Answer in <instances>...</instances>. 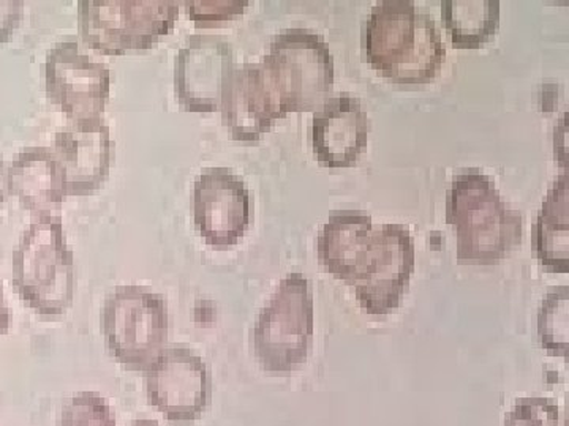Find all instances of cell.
Masks as SVG:
<instances>
[{"instance_id":"1","label":"cell","mask_w":569,"mask_h":426,"mask_svg":"<svg viewBox=\"0 0 569 426\" xmlns=\"http://www.w3.org/2000/svg\"><path fill=\"white\" fill-rule=\"evenodd\" d=\"M361 48L366 62L399 85L430 84L447 59L436 21L411 0L377 3L362 26Z\"/></svg>"},{"instance_id":"2","label":"cell","mask_w":569,"mask_h":426,"mask_svg":"<svg viewBox=\"0 0 569 426\" xmlns=\"http://www.w3.org/2000/svg\"><path fill=\"white\" fill-rule=\"evenodd\" d=\"M447 222L458 237L459 264H497L522 244V215L503 203L496 183L479 170L452 179Z\"/></svg>"},{"instance_id":"3","label":"cell","mask_w":569,"mask_h":426,"mask_svg":"<svg viewBox=\"0 0 569 426\" xmlns=\"http://www.w3.org/2000/svg\"><path fill=\"white\" fill-rule=\"evenodd\" d=\"M13 286L41 316H62L74 297V254L62 220L39 215L13 253Z\"/></svg>"},{"instance_id":"4","label":"cell","mask_w":569,"mask_h":426,"mask_svg":"<svg viewBox=\"0 0 569 426\" xmlns=\"http://www.w3.org/2000/svg\"><path fill=\"white\" fill-rule=\"evenodd\" d=\"M313 313L309 280L299 272L284 276L252 332L254 357L264 372L288 375L305 366L313 345Z\"/></svg>"},{"instance_id":"5","label":"cell","mask_w":569,"mask_h":426,"mask_svg":"<svg viewBox=\"0 0 569 426\" xmlns=\"http://www.w3.org/2000/svg\"><path fill=\"white\" fill-rule=\"evenodd\" d=\"M261 67L287 115L320 111L332 97L335 58L316 31L284 29L272 41Z\"/></svg>"},{"instance_id":"6","label":"cell","mask_w":569,"mask_h":426,"mask_svg":"<svg viewBox=\"0 0 569 426\" xmlns=\"http://www.w3.org/2000/svg\"><path fill=\"white\" fill-rule=\"evenodd\" d=\"M176 0H81L78 31L82 43L103 55L151 50L173 31Z\"/></svg>"},{"instance_id":"7","label":"cell","mask_w":569,"mask_h":426,"mask_svg":"<svg viewBox=\"0 0 569 426\" xmlns=\"http://www.w3.org/2000/svg\"><path fill=\"white\" fill-rule=\"evenodd\" d=\"M102 331L108 353L122 368L146 372L167 346V301L144 286H118L104 298Z\"/></svg>"},{"instance_id":"8","label":"cell","mask_w":569,"mask_h":426,"mask_svg":"<svg viewBox=\"0 0 569 426\" xmlns=\"http://www.w3.org/2000/svg\"><path fill=\"white\" fill-rule=\"evenodd\" d=\"M144 373L149 405L170 422L198 420L211 405V373L203 357L189 347H164Z\"/></svg>"},{"instance_id":"9","label":"cell","mask_w":569,"mask_h":426,"mask_svg":"<svg viewBox=\"0 0 569 426\" xmlns=\"http://www.w3.org/2000/svg\"><path fill=\"white\" fill-rule=\"evenodd\" d=\"M44 85L51 103L71 122L102 118L111 91V73L104 63L82 54L74 41L51 48L44 62Z\"/></svg>"},{"instance_id":"10","label":"cell","mask_w":569,"mask_h":426,"mask_svg":"<svg viewBox=\"0 0 569 426\" xmlns=\"http://www.w3.org/2000/svg\"><path fill=\"white\" fill-rule=\"evenodd\" d=\"M194 227L217 250L238 245L250 226L252 201L241 178L227 168H209L193 186Z\"/></svg>"},{"instance_id":"11","label":"cell","mask_w":569,"mask_h":426,"mask_svg":"<svg viewBox=\"0 0 569 426\" xmlns=\"http://www.w3.org/2000/svg\"><path fill=\"white\" fill-rule=\"evenodd\" d=\"M234 70L233 47L219 37H190L174 62L176 100L187 112H216Z\"/></svg>"},{"instance_id":"12","label":"cell","mask_w":569,"mask_h":426,"mask_svg":"<svg viewBox=\"0 0 569 426\" xmlns=\"http://www.w3.org/2000/svg\"><path fill=\"white\" fill-rule=\"evenodd\" d=\"M417 254L410 231L388 223L377 230V256L353 287L358 304L369 315L383 316L399 308L410 286Z\"/></svg>"},{"instance_id":"13","label":"cell","mask_w":569,"mask_h":426,"mask_svg":"<svg viewBox=\"0 0 569 426\" xmlns=\"http://www.w3.org/2000/svg\"><path fill=\"white\" fill-rule=\"evenodd\" d=\"M222 122L234 141L257 142L287 118L261 63L234 67L222 92Z\"/></svg>"},{"instance_id":"14","label":"cell","mask_w":569,"mask_h":426,"mask_svg":"<svg viewBox=\"0 0 569 426\" xmlns=\"http://www.w3.org/2000/svg\"><path fill=\"white\" fill-rule=\"evenodd\" d=\"M56 155L63 168L69 197L91 196L110 175L114 141L102 118L71 122L56 134Z\"/></svg>"},{"instance_id":"15","label":"cell","mask_w":569,"mask_h":426,"mask_svg":"<svg viewBox=\"0 0 569 426\" xmlns=\"http://www.w3.org/2000/svg\"><path fill=\"white\" fill-rule=\"evenodd\" d=\"M370 121L359 99L337 93L313 114L312 148L318 164L329 170L353 168L369 144Z\"/></svg>"},{"instance_id":"16","label":"cell","mask_w":569,"mask_h":426,"mask_svg":"<svg viewBox=\"0 0 569 426\" xmlns=\"http://www.w3.org/2000/svg\"><path fill=\"white\" fill-rule=\"evenodd\" d=\"M376 253L372 219L362 211H336L317 237L318 261L348 286L366 271Z\"/></svg>"},{"instance_id":"17","label":"cell","mask_w":569,"mask_h":426,"mask_svg":"<svg viewBox=\"0 0 569 426\" xmlns=\"http://www.w3.org/2000/svg\"><path fill=\"white\" fill-rule=\"evenodd\" d=\"M9 194L22 207L39 215H51L69 197L67 179L58 155L47 148H26L7 170Z\"/></svg>"},{"instance_id":"18","label":"cell","mask_w":569,"mask_h":426,"mask_svg":"<svg viewBox=\"0 0 569 426\" xmlns=\"http://www.w3.org/2000/svg\"><path fill=\"white\" fill-rule=\"evenodd\" d=\"M569 178L559 175L550 186L538 213L533 248L539 263L553 274H568L569 253Z\"/></svg>"},{"instance_id":"19","label":"cell","mask_w":569,"mask_h":426,"mask_svg":"<svg viewBox=\"0 0 569 426\" xmlns=\"http://www.w3.org/2000/svg\"><path fill=\"white\" fill-rule=\"evenodd\" d=\"M445 22L452 47L479 50L493 40L500 28L498 0H445L441 2Z\"/></svg>"},{"instance_id":"20","label":"cell","mask_w":569,"mask_h":426,"mask_svg":"<svg viewBox=\"0 0 569 426\" xmlns=\"http://www.w3.org/2000/svg\"><path fill=\"white\" fill-rule=\"evenodd\" d=\"M538 336L542 349L550 355L567 357L569 339V290H550L538 310Z\"/></svg>"},{"instance_id":"21","label":"cell","mask_w":569,"mask_h":426,"mask_svg":"<svg viewBox=\"0 0 569 426\" xmlns=\"http://www.w3.org/2000/svg\"><path fill=\"white\" fill-rule=\"evenodd\" d=\"M58 426H116V417L107 398L82 392L67 399Z\"/></svg>"},{"instance_id":"22","label":"cell","mask_w":569,"mask_h":426,"mask_svg":"<svg viewBox=\"0 0 569 426\" xmlns=\"http://www.w3.org/2000/svg\"><path fill=\"white\" fill-rule=\"evenodd\" d=\"M505 426H565V417L553 399L526 396L516 399L505 417Z\"/></svg>"},{"instance_id":"23","label":"cell","mask_w":569,"mask_h":426,"mask_svg":"<svg viewBox=\"0 0 569 426\" xmlns=\"http://www.w3.org/2000/svg\"><path fill=\"white\" fill-rule=\"evenodd\" d=\"M187 17L198 28H212L219 22L233 21L244 13L250 2L246 0H186Z\"/></svg>"},{"instance_id":"24","label":"cell","mask_w":569,"mask_h":426,"mask_svg":"<svg viewBox=\"0 0 569 426\" xmlns=\"http://www.w3.org/2000/svg\"><path fill=\"white\" fill-rule=\"evenodd\" d=\"M24 13V2L20 0H0V43H7L20 28Z\"/></svg>"},{"instance_id":"25","label":"cell","mask_w":569,"mask_h":426,"mask_svg":"<svg viewBox=\"0 0 569 426\" xmlns=\"http://www.w3.org/2000/svg\"><path fill=\"white\" fill-rule=\"evenodd\" d=\"M10 328V310L3 297L2 284H0V335H6Z\"/></svg>"},{"instance_id":"26","label":"cell","mask_w":569,"mask_h":426,"mask_svg":"<svg viewBox=\"0 0 569 426\" xmlns=\"http://www.w3.org/2000/svg\"><path fill=\"white\" fill-rule=\"evenodd\" d=\"M7 196H9V179H7L6 163L0 155V205L6 203Z\"/></svg>"},{"instance_id":"27","label":"cell","mask_w":569,"mask_h":426,"mask_svg":"<svg viewBox=\"0 0 569 426\" xmlns=\"http://www.w3.org/2000/svg\"><path fill=\"white\" fill-rule=\"evenodd\" d=\"M127 426H162L159 422L149 420V418H140V420H133L132 424Z\"/></svg>"}]
</instances>
